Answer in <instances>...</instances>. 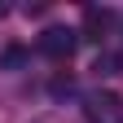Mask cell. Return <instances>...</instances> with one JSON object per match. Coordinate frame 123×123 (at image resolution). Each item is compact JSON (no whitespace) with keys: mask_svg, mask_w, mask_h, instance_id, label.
Masks as SVG:
<instances>
[{"mask_svg":"<svg viewBox=\"0 0 123 123\" xmlns=\"http://www.w3.org/2000/svg\"><path fill=\"white\" fill-rule=\"evenodd\" d=\"M75 44H79V31H70V26H49L40 35V53L44 57H53V62H66L75 53Z\"/></svg>","mask_w":123,"mask_h":123,"instance_id":"cell-2","label":"cell"},{"mask_svg":"<svg viewBox=\"0 0 123 123\" xmlns=\"http://www.w3.org/2000/svg\"><path fill=\"white\" fill-rule=\"evenodd\" d=\"M22 62H26V53H22V49H5L0 66H9V70H13V66H22Z\"/></svg>","mask_w":123,"mask_h":123,"instance_id":"cell-4","label":"cell"},{"mask_svg":"<svg viewBox=\"0 0 123 123\" xmlns=\"http://www.w3.org/2000/svg\"><path fill=\"white\" fill-rule=\"evenodd\" d=\"M84 119L88 123H123V97L110 88H97L84 97Z\"/></svg>","mask_w":123,"mask_h":123,"instance_id":"cell-1","label":"cell"},{"mask_svg":"<svg viewBox=\"0 0 123 123\" xmlns=\"http://www.w3.org/2000/svg\"><path fill=\"white\" fill-rule=\"evenodd\" d=\"M5 13H9V9H5V5H0V18H5Z\"/></svg>","mask_w":123,"mask_h":123,"instance_id":"cell-5","label":"cell"},{"mask_svg":"<svg viewBox=\"0 0 123 123\" xmlns=\"http://www.w3.org/2000/svg\"><path fill=\"white\" fill-rule=\"evenodd\" d=\"M110 26H114V9H84V31L79 35L101 44L105 35H110Z\"/></svg>","mask_w":123,"mask_h":123,"instance_id":"cell-3","label":"cell"}]
</instances>
